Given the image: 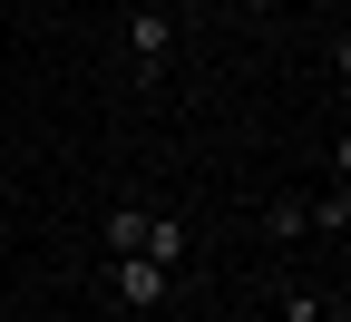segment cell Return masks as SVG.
<instances>
[{"label":"cell","mask_w":351,"mask_h":322,"mask_svg":"<svg viewBox=\"0 0 351 322\" xmlns=\"http://www.w3.org/2000/svg\"><path fill=\"white\" fill-rule=\"evenodd\" d=\"M283 322H332V303L322 293H283Z\"/></svg>","instance_id":"obj_7"},{"label":"cell","mask_w":351,"mask_h":322,"mask_svg":"<svg viewBox=\"0 0 351 322\" xmlns=\"http://www.w3.org/2000/svg\"><path fill=\"white\" fill-rule=\"evenodd\" d=\"M166 49H176V30L156 0H137V20H127V59H137V78H166Z\"/></svg>","instance_id":"obj_1"},{"label":"cell","mask_w":351,"mask_h":322,"mask_svg":"<svg viewBox=\"0 0 351 322\" xmlns=\"http://www.w3.org/2000/svg\"><path fill=\"white\" fill-rule=\"evenodd\" d=\"M263 235H302V196H274V205H263Z\"/></svg>","instance_id":"obj_6"},{"label":"cell","mask_w":351,"mask_h":322,"mask_svg":"<svg viewBox=\"0 0 351 322\" xmlns=\"http://www.w3.org/2000/svg\"><path fill=\"white\" fill-rule=\"evenodd\" d=\"M302 225H313V235H341V225H351V186H341V176H332L313 205H302Z\"/></svg>","instance_id":"obj_5"},{"label":"cell","mask_w":351,"mask_h":322,"mask_svg":"<svg viewBox=\"0 0 351 322\" xmlns=\"http://www.w3.org/2000/svg\"><path fill=\"white\" fill-rule=\"evenodd\" d=\"M166 284H176L166 264H147V254H117V303H137V312H147V303H166Z\"/></svg>","instance_id":"obj_2"},{"label":"cell","mask_w":351,"mask_h":322,"mask_svg":"<svg viewBox=\"0 0 351 322\" xmlns=\"http://www.w3.org/2000/svg\"><path fill=\"white\" fill-rule=\"evenodd\" d=\"M137 244H147V205H108L98 215V254L117 264V254H137Z\"/></svg>","instance_id":"obj_3"},{"label":"cell","mask_w":351,"mask_h":322,"mask_svg":"<svg viewBox=\"0 0 351 322\" xmlns=\"http://www.w3.org/2000/svg\"><path fill=\"white\" fill-rule=\"evenodd\" d=\"M137 254L176 273V264H186V225H176V215H147V244H137Z\"/></svg>","instance_id":"obj_4"}]
</instances>
